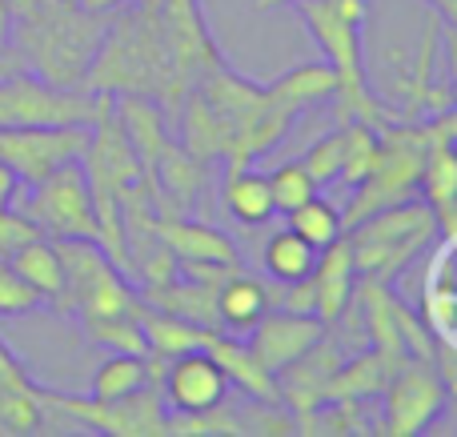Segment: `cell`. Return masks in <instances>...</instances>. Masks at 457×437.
<instances>
[{
  "label": "cell",
  "mask_w": 457,
  "mask_h": 437,
  "mask_svg": "<svg viewBox=\"0 0 457 437\" xmlns=\"http://www.w3.org/2000/svg\"><path fill=\"white\" fill-rule=\"evenodd\" d=\"M109 12H88L77 0H32L12 21V48L29 72L61 88H80L104 37Z\"/></svg>",
  "instance_id": "cell-1"
},
{
  "label": "cell",
  "mask_w": 457,
  "mask_h": 437,
  "mask_svg": "<svg viewBox=\"0 0 457 437\" xmlns=\"http://www.w3.org/2000/svg\"><path fill=\"white\" fill-rule=\"evenodd\" d=\"M450 385L442 382L434 361H418V358H405L402 366L389 374L386 390H381V425L378 433L386 437H413L421 430L437 422L450 406Z\"/></svg>",
  "instance_id": "cell-8"
},
{
  "label": "cell",
  "mask_w": 457,
  "mask_h": 437,
  "mask_svg": "<svg viewBox=\"0 0 457 437\" xmlns=\"http://www.w3.org/2000/svg\"><path fill=\"white\" fill-rule=\"evenodd\" d=\"M0 390H37L32 374L24 369V361L0 342Z\"/></svg>",
  "instance_id": "cell-33"
},
{
  "label": "cell",
  "mask_w": 457,
  "mask_h": 437,
  "mask_svg": "<svg viewBox=\"0 0 457 437\" xmlns=\"http://www.w3.org/2000/svg\"><path fill=\"white\" fill-rule=\"evenodd\" d=\"M201 350L225 369L228 385L241 390L249 401H265V406H281V393H277V382L269 369H261V361L249 353V345L237 334H221V329H205V342Z\"/></svg>",
  "instance_id": "cell-16"
},
{
  "label": "cell",
  "mask_w": 457,
  "mask_h": 437,
  "mask_svg": "<svg viewBox=\"0 0 457 437\" xmlns=\"http://www.w3.org/2000/svg\"><path fill=\"white\" fill-rule=\"evenodd\" d=\"M345 241L349 253H353L357 277L394 281L442 241V229H437V217L426 201L405 197L397 205H386L378 213L361 217L357 225H349Z\"/></svg>",
  "instance_id": "cell-3"
},
{
  "label": "cell",
  "mask_w": 457,
  "mask_h": 437,
  "mask_svg": "<svg viewBox=\"0 0 457 437\" xmlns=\"http://www.w3.org/2000/svg\"><path fill=\"white\" fill-rule=\"evenodd\" d=\"M394 361L386 358V353L378 350H365V353H353L345 361H341L337 369H333V377L325 382V401H370V398H381V390H386L389 374H394Z\"/></svg>",
  "instance_id": "cell-20"
},
{
  "label": "cell",
  "mask_w": 457,
  "mask_h": 437,
  "mask_svg": "<svg viewBox=\"0 0 457 437\" xmlns=\"http://www.w3.org/2000/svg\"><path fill=\"white\" fill-rule=\"evenodd\" d=\"M129 313L141 321L149 353H157V358H165V361L177 358V353L201 350V342H205V326H193V321L173 317V313H165V309H153V305H145L141 297H133Z\"/></svg>",
  "instance_id": "cell-21"
},
{
  "label": "cell",
  "mask_w": 457,
  "mask_h": 437,
  "mask_svg": "<svg viewBox=\"0 0 457 437\" xmlns=\"http://www.w3.org/2000/svg\"><path fill=\"white\" fill-rule=\"evenodd\" d=\"M325 334V321L317 313H289V309H265L249 329V353L261 361V369L269 374H281L293 358L309 350L317 337Z\"/></svg>",
  "instance_id": "cell-9"
},
{
  "label": "cell",
  "mask_w": 457,
  "mask_h": 437,
  "mask_svg": "<svg viewBox=\"0 0 457 437\" xmlns=\"http://www.w3.org/2000/svg\"><path fill=\"white\" fill-rule=\"evenodd\" d=\"M341 133H345V141H341L337 181L357 189V185L373 173V165H378V157H381V133H378V125H365V120H345Z\"/></svg>",
  "instance_id": "cell-25"
},
{
  "label": "cell",
  "mask_w": 457,
  "mask_h": 437,
  "mask_svg": "<svg viewBox=\"0 0 457 437\" xmlns=\"http://www.w3.org/2000/svg\"><path fill=\"white\" fill-rule=\"evenodd\" d=\"M273 305H277L273 285L233 269L221 285H217V326L228 329V334H249L253 321H257L265 309H273Z\"/></svg>",
  "instance_id": "cell-18"
},
{
  "label": "cell",
  "mask_w": 457,
  "mask_h": 437,
  "mask_svg": "<svg viewBox=\"0 0 457 437\" xmlns=\"http://www.w3.org/2000/svg\"><path fill=\"white\" fill-rule=\"evenodd\" d=\"M21 213L37 225L45 237H85L101 241V225H96L93 209V189L80 161H64L48 177H40L32 185L29 201L21 205Z\"/></svg>",
  "instance_id": "cell-7"
},
{
  "label": "cell",
  "mask_w": 457,
  "mask_h": 437,
  "mask_svg": "<svg viewBox=\"0 0 457 437\" xmlns=\"http://www.w3.org/2000/svg\"><path fill=\"white\" fill-rule=\"evenodd\" d=\"M161 393H165L169 409H177V414H197V409H213L228 398V377L205 350H189V353H177V358L165 361Z\"/></svg>",
  "instance_id": "cell-10"
},
{
  "label": "cell",
  "mask_w": 457,
  "mask_h": 437,
  "mask_svg": "<svg viewBox=\"0 0 457 437\" xmlns=\"http://www.w3.org/2000/svg\"><path fill=\"white\" fill-rule=\"evenodd\" d=\"M101 109V93L93 88H61L40 80L29 69H12L0 77V128L32 125H93Z\"/></svg>",
  "instance_id": "cell-6"
},
{
  "label": "cell",
  "mask_w": 457,
  "mask_h": 437,
  "mask_svg": "<svg viewBox=\"0 0 457 437\" xmlns=\"http://www.w3.org/2000/svg\"><path fill=\"white\" fill-rule=\"evenodd\" d=\"M317 193L313 177L301 169V161H289V165L273 169L269 173V197H273V213H289L301 201H309Z\"/></svg>",
  "instance_id": "cell-30"
},
{
  "label": "cell",
  "mask_w": 457,
  "mask_h": 437,
  "mask_svg": "<svg viewBox=\"0 0 457 437\" xmlns=\"http://www.w3.org/2000/svg\"><path fill=\"white\" fill-rule=\"evenodd\" d=\"M45 305V297L8 265V257H0V317H29Z\"/></svg>",
  "instance_id": "cell-31"
},
{
  "label": "cell",
  "mask_w": 457,
  "mask_h": 437,
  "mask_svg": "<svg viewBox=\"0 0 457 437\" xmlns=\"http://www.w3.org/2000/svg\"><path fill=\"white\" fill-rule=\"evenodd\" d=\"M341 141H345V133H341V128H333V133L317 136V141L309 144V153L301 157V169H305V173L313 177V185H329V181H337V169H341Z\"/></svg>",
  "instance_id": "cell-32"
},
{
  "label": "cell",
  "mask_w": 457,
  "mask_h": 437,
  "mask_svg": "<svg viewBox=\"0 0 457 437\" xmlns=\"http://www.w3.org/2000/svg\"><path fill=\"white\" fill-rule=\"evenodd\" d=\"M112 112H117L120 128H125L129 144H133L137 161H141V173L149 177L153 161H157L161 144L169 141L165 133V109H161L153 96L145 93H112Z\"/></svg>",
  "instance_id": "cell-17"
},
{
  "label": "cell",
  "mask_w": 457,
  "mask_h": 437,
  "mask_svg": "<svg viewBox=\"0 0 457 437\" xmlns=\"http://www.w3.org/2000/svg\"><path fill=\"white\" fill-rule=\"evenodd\" d=\"M277 4H293V0H253V8H257V12H265V8H277Z\"/></svg>",
  "instance_id": "cell-37"
},
{
  "label": "cell",
  "mask_w": 457,
  "mask_h": 437,
  "mask_svg": "<svg viewBox=\"0 0 457 437\" xmlns=\"http://www.w3.org/2000/svg\"><path fill=\"white\" fill-rule=\"evenodd\" d=\"M453 241L442 237L437 241V253L426 269V289H421V313L418 317L426 321V329L437 337L442 345H453Z\"/></svg>",
  "instance_id": "cell-19"
},
{
  "label": "cell",
  "mask_w": 457,
  "mask_h": 437,
  "mask_svg": "<svg viewBox=\"0 0 457 437\" xmlns=\"http://www.w3.org/2000/svg\"><path fill=\"white\" fill-rule=\"evenodd\" d=\"M341 361H345L341 342L333 334H321L301 358H293L289 366L273 377L277 393H281V406L289 409L293 417H305L309 409H317L325 401V382L333 377V369H337Z\"/></svg>",
  "instance_id": "cell-11"
},
{
  "label": "cell",
  "mask_w": 457,
  "mask_h": 437,
  "mask_svg": "<svg viewBox=\"0 0 457 437\" xmlns=\"http://www.w3.org/2000/svg\"><path fill=\"white\" fill-rule=\"evenodd\" d=\"M8 265L45 297V305H56V297H61V289H64V269H61V257H56L53 241H48L45 233L24 241L21 249H12V253H8Z\"/></svg>",
  "instance_id": "cell-22"
},
{
  "label": "cell",
  "mask_w": 457,
  "mask_h": 437,
  "mask_svg": "<svg viewBox=\"0 0 457 437\" xmlns=\"http://www.w3.org/2000/svg\"><path fill=\"white\" fill-rule=\"evenodd\" d=\"M225 281V277H221ZM221 281H205V277H193L177 265L173 277L165 281H153V285H141V301L153 305V309H165L173 317H185L193 326H205V329H221L217 326V285Z\"/></svg>",
  "instance_id": "cell-15"
},
{
  "label": "cell",
  "mask_w": 457,
  "mask_h": 437,
  "mask_svg": "<svg viewBox=\"0 0 457 437\" xmlns=\"http://www.w3.org/2000/svg\"><path fill=\"white\" fill-rule=\"evenodd\" d=\"M88 342H96L109 353H137V358H149V342H145V329L133 313H104V317H80Z\"/></svg>",
  "instance_id": "cell-27"
},
{
  "label": "cell",
  "mask_w": 457,
  "mask_h": 437,
  "mask_svg": "<svg viewBox=\"0 0 457 437\" xmlns=\"http://www.w3.org/2000/svg\"><path fill=\"white\" fill-rule=\"evenodd\" d=\"M149 382L141 390L125 393V398H69L61 390H45L40 385V406H45V422H72L80 430L109 433V437H169V406L161 393V377H165V358L149 353Z\"/></svg>",
  "instance_id": "cell-4"
},
{
  "label": "cell",
  "mask_w": 457,
  "mask_h": 437,
  "mask_svg": "<svg viewBox=\"0 0 457 437\" xmlns=\"http://www.w3.org/2000/svg\"><path fill=\"white\" fill-rule=\"evenodd\" d=\"M429 4H434L437 16H442V21L453 29V24H457V0H429Z\"/></svg>",
  "instance_id": "cell-35"
},
{
  "label": "cell",
  "mask_w": 457,
  "mask_h": 437,
  "mask_svg": "<svg viewBox=\"0 0 457 437\" xmlns=\"http://www.w3.org/2000/svg\"><path fill=\"white\" fill-rule=\"evenodd\" d=\"M61 257L64 289L56 297V309L77 313V317H104V313H125L133 305L137 289L125 281L120 265L104 253L101 241L85 237H48Z\"/></svg>",
  "instance_id": "cell-5"
},
{
  "label": "cell",
  "mask_w": 457,
  "mask_h": 437,
  "mask_svg": "<svg viewBox=\"0 0 457 437\" xmlns=\"http://www.w3.org/2000/svg\"><path fill=\"white\" fill-rule=\"evenodd\" d=\"M157 241L177 257V265H217V269H241L233 237L205 221H189V213H157L153 221Z\"/></svg>",
  "instance_id": "cell-12"
},
{
  "label": "cell",
  "mask_w": 457,
  "mask_h": 437,
  "mask_svg": "<svg viewBox=\"0 0 457 437\" xmlns=\"http://www.w3.org/2000/svg\"><path fill=\"white\" fill-rule=\"evenodd\" d=\"M273 93L281 96L285 109L301 112L305 104L329 101L337 93V77H333L329 64H301V69H289L285 77L273 80Z\"/></svg>",
  "instance_id": "cell-26"
},
{
  "label": "cell",
  "mask_w": 457,
  "mask_h": 437,
  "mask_svg": "<svg viewBox=\"0 0 457 437\" xmlns=\"http://www.w3.org/2000/svg\"><path fill=\"white\" fill-rule=\"evenodd\" d=\"M289 229L297 233V237H305L313 249H325L329 241H337L341 233H345V225H341V213L329 205L325 197H309V201H301L297 209H289Z\"/></svg>",
  "instance_id": "cell-29"
},
{
  "label": "cell",
  "mask_w": 457,
  "mask_h": 437,
  "mask_svg": "<svg viewBox=\"0 0 457 437\" xmlns=\"http://www.w3.org/2000/svg\"><path fill=\"white\" fill-rule=\"evenodd\" d=\"M313 261H317V249L309 245L305 237H297L289 225L277 229L273 237L265 241V249H261V265H265V273L277 277L281 285H289V281H305L309 273H313Z\"/></svg>",
  "instance_id": "cell-24"
},
{
  "label": "cell",
  "mask_w": 457,
  "mask_h": 437,
  "mask_svg": "<svg viewBox=\"0 0 457 437\" xmlns=\"http://www.w3.org/2000/svg\"><path fill=\"white\" fill-rule=\"evenodd\" d=\"M293 12L309 29L313 45L321 48L325 64L337 77V120H365V125H386L394 112L386 101H378L365 80V56H361V29H365V0H293Z\"/></svg>",
  "instance_id": "cell-2"
},
{
  "label": "cell",
  "mask_w": 457,
  "mask_h": 437,
  "mask_svg": "<svg viewBox=\"0 0 457 437\" xmlns=\"http://www.w3.org/2000/svg\"><path fill=\"white\" fill-rule=\"evenodd\" d=\"M225 209L241 225H265L273 217V197H269V177L257 169H228L225 173Z\"/></svg>",
  "instance_id": "cell-23"
},
{
  "label": "cell",
  "mask_w": 457,
  "mask_h": 437,
  "mask_svg": "<svg viewBox=\"0 0 457 437\" xmlns=\"http://www.w3.org/2000/svg\"><path fill=\"white\" fill-rule=\"evenodd\" d=\"M80 8H88V12H117L125 0H77Z\"/></svg>",
  "instance_id": "cell-36"
},
{
  "label": "cell",
  "mask_w": 457,
  "mask_h": 437,
  "mask_svg": "<svg viewBox=\"0 0 457 437\" xmlns=\"http://www.w3.org/2000/svg\"><path fill=\"white\" fill-rule=\"evenodd\" d=\"M309 285H313V313L325 326H337L349 313V305H353V285H357V269H353V253H349L345 233L337 241H329L325 249H317Z\"/></svg>",
  "instance_id": "cell-14"
},
{
  "label": "cell",
  "mask_w": 457,
  "mask_h": 437,
  "mask_svg": "<svg viewBox=\"0 0 457 437\" xmlns=\"http://www.w3.org/2000/svg\"><path fill=\"white\" fill-rule=\"evenodd\" d=\"M145 382H149L145 358H137V353H112V358H104L101 366H96L93 382H88V398H96V401L125 398V393L141 390Z\"/></svg>",
  "instance_id": "cell-28"
},
{
  "label": "cell",
  "mask_w": 457,
  "mask_h": 437,
  "mask_svg": "<svg viewBox=\"0 0 457 437\" xmlns=\"http://www.w3.org/2000/svg\"><path fill=\"white\" fill-rule=\"evenodd\" d=\"M16 193H21V177L0 161V209H12L16 205Z\"/></svg>",
  "instance_id": "cell-34"
},
{
  "label": "cell",
  "mask_w": 457,
  "mask_h": 437,
  "mask_svg": "<svg viewBox=\"0 0 457 437\" xmlns=\"http://www.w3.org/2000/svg\"><path fill=\"white\" fill-rule=\"evenodd\" d=\"M453 133H457V117H450L442 125V133L429 141L426 157H421V173H418V193L437 217L442 237H457V153H453Z\"/></svg>",
  "instance_id": "cell-13"
}]
</instances>
